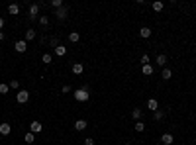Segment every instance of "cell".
<instances>
[{
    "label": "cell",
    "instance_id": "obj_1",
    "mask_svg": "<svg viewBox=\"0 0 196 145\" xmlns=\"http://www.w3.org/2000/svg\"><path fill=\"white\" fill-rule=\"evenodd\" d=\"M88 98H90L88 88H77V90H74V100L77 102H86Z\"/></svg>",
    "mask_w": 196,
    "mask_h": 145
},
{
    "label": "cell",
    "instance_id": "obj_2",
    "mask_svg": "<svg viewBox=\"0 0 196 145\" xmlns=\"http://www.w3.org/2000/svg\"><path fill=\"white\" fill-rule=\"evenodd\" d=\"M16 100H18V104H26V102L30 100V92H27V90H18Z\"/></svg>",
    "mask_w": 196,
    "mask_h": 145
},
{
    "label": "cell",
    "instance_id": "obj_3",
    "mask_svg": "<svg viewBox=\"0 0 196 145\" xmlns=\"http://www.w3.org/2000/svg\"><path fill=\"white\" fill-rule=\"evenodd\" d=\"M14 49H16L18 53H26V51H27V41L26 39L16 41V43H14Z\"/></svg>",
    "mask_w": 196,
    "mask_h": 145
},
{
    "label": "cell",
    "instance_id": "obj_4",
    "mask_svg": "<svg viewBox=\"0 0 196 145\" xmlns=\"http://www.w3.org/2000/svg\"><path fill=\"white\" fill-rule=\"evenodd\" d=\"M41 129H43V125H41V121H37V120H35V121H31V124H30V132L34 133V135H35V133H39Z\"/></svg>",
    "mask_w": 196,
    "mask_h": 145
},
{
    "label": "cell",
    "instance_id": "obj_5",
    "mask_svg": "<svg viewBox=\"0 0 196 145\" xmlns=\"http://www.w3.org/2000/svg\"><path fill=\"white\" fill-rule=\"evenodd\" d=\"M67 6H61V8H57V10H55V16H57V20H65V18H67Z\"/></svg>",
    "mask_w": 196,
    "mask_h": 145
},
{
    "label": "cell",
    "instance_id": "obj_6",
    "mask_svg": "<svg viewBox=\"0 0 196 145\" xmlns=\"http://www.w3.org/2000/svg\"><path fill=\"white\" fill-rule=\"evenodd\" d=\"M86 128H88L86 120H77V121H74V129H77V132H85Z\"/></svg>",
    "mask_w": 196,
    "mask_h": 145
},
{
    "label": "cell",
    "instance_id": "obj_7",
    "mask_svg": "<svg viewBox=\"0 0 196 145\" xmlns=\"http://www.w3.org/2000/svg\"><path fill=\"white\" fill-rule=\"evenodd\" d=\"M10 132H12V125L10 124H0V135H10Z\"/></svg>",
    "mask_w": 196,
    "mask_h": 145
},
{
    "label": "cell",
    "instance_id": "obj_8",
    "mask_svg": "<svg viewBox=\"0 0 196 145\" xmlns=\"http://www.w3.org/2000/svg\"><path fill=\"white\" fill-rule=\"evenodd\" d=\"M172 141H175V137H172L171 133H163V135H161V143H163V145H171Z\"/></svg>",
    "mask_w": 196,
    "mask_h": 145
},
{
    "label": "cell",
    "instance_id": "obj_9",
    "mask_svg": "<svg viewBox=\"0 0 196 145\" xmlns=\"http://www.w3.org/2000/svg\"><path fill=\"white\" fill-rule=\"evenodd\" d=\"M147 110H153V112L159 110V102H157L155 98H149V100H147Z\"/></svg>",
    "mask_w": 196,
    "mask_h": 145
},
{
    "label": "cell",
    "instance_id": "obj_10",
    "mask_svg": "<svg viewBox=\"0 0 196 145\" xmlns=\"http://www.w3.org/2000/svg\"><path fill=\"white\" fill-rule=\"evenodd\" d=\"M141 73L145 74V77H151L153 74V65L149 63V65H141Z\"/></svg>",
    "mask_w": 196,
    "mask_h": 145
},
{
    "label": "cell",
    "instance_id": "obj_11",
    "mask_svg": "<svg viewBox=\"0 0 196 145\" xmlns=\"http://www.w3.org/2000/svg\"><path fill=\"white\" fill-rule=\"evenodd\" d=\"M37 12H39V6H37V4H31L30 6V20H35Z\"/></svg>",
    "mask_w": 196,
    "mask_h": 145
},
{
    "label": "cell",
    "instance_id": "obj_12",
    "mask_svg": "<svg viewBox=\"0 0 196 145\" xmlns=\"http://www.w3.org/2000/svg\"><path fill=\"white\" fill-rule=\"evenodd\" d=\"M139 35H141L143 39H147V37H151V30H149L147 26H143L141 30H139Z\"/></svg>",
    "mask_w": 196,
    "mask_h": 145
},
{
    "label": "cell",
    "instance_id": "obj_13",
    "mask_svg": "<svg viewBox=\"0 0 196 145\" xmlns=\"http://www.w3.org/2000/svg\"><path fill=\"white\" fill-rule=\"evenodd\" d=\"M8 14H12V16L20 14V6H18V4H10V6H8Z\"/></svg>",
    "mask_w": 196,
    "mask_h": 145
},
{
    "label": "cell",
    "instance_id": "obj_14",
    "mask_svg": "<svg viewBox=\"0 0 196 145\" xmlns=\"http://www.w3.org/2000/svg\"><path fill=\"white\" fill-rule=\"evenodd\" d=\"M78 39H81V34H78V31H71V34H69V41H71V43H77Z\"/></svg>",
    "mask_w": 196,
    "mask_h": 145
},
{
    "label": "cell",
    "instance_id": "obj_15",
    "mask_svg": "<svg viewBox=\"0 0 196 145\" xmlns=\"http://www.w3.org/2000/svg\"><path fill=\"white\" fill-rule=\"evenodd\" d=\"M171 77H172V71H171V69H163V71H161V78H163V81H169Z\"/></svg>",
    "mask_w": 196,
    "mask_h": 145
},
{
    "label": "cell",
    "instance_id": "obj_16",
    "mask_svg": "<svg viewBox=\"0 0 196 145\" xmlns=\"http://www.w3.org/2000/svg\"><path fill=\"white\" fill-rule=\"evenodd\" d=\"M82 71H85L82 63H74V65H73V73H74V74H82Z\"/></svg>",
    "mask_w": 196,
    "mask_h": 145
},
{
    "label": "cell",
    "instance_id": "obj_17",
    "mask_svg": "<svg viewBox=\"0 0 196 145\" xmlns=\"http://www.w3.org/2000/svg\"><path fill=\"white\" fill-rule=\"evenodd\" d=\"M157 65H159V67H165L167 65V55H163V53L157 55Z\"/></svg>",
    "mask_w": 196,
    "mask_h": 145
},
{
    "label": "cell",
    "instance_id": "obj_18",
    "mask_svg": "<svg viewBox=\"0 0 196 145\" xmlns=\"http://www.w3.org/2000/svg\"><path fill=\"white\" fill-rule=\"evenodd\" d=\"M55 55H59V57H65V55H67V47H65V45H59V47L55 49Z\"/></svg>",
    "mask_w": 196,
    "mask_h": 145
},
{
    "label": "cell",
    "instance_id": "obj_19",
    "mask_svg": "<svg viewBox=\"0 0 196 145\" xmlns=\"http://www.w3.org/2000/svg\"><path fill=\"white\" fill-rule=\"evenodd\" d=\"M31 39H35V30H26V41H31Z\"/></svg>",
    "mask_w": 196,
    "mask_h": 145
},
{
    "label": "cell",
    "instance_id": "obj_20",
    "mask_svg": "<svg viewBox=\"0 0 196 145\" xmlns=\"http://www.w3.org/2000/svg\"><path fill=\"white\" fill-rule=\"evenodd\" d=\"M24 141H26V143H34V141H35V135L31 133V132H27V133L24 135Z\"/></svg>",
    "mask_w": 196,
    "mask_h": 145
},
{
    "label": "cell",
    "instance_id": "obj_21",
    "mask_svg": "<svg viewBox=\"0 0 196 145\" xmlns=\"http://www.w3.org/2000/svg\"><path fill=\"white\" fill-rule=\"evenodd\" d=\"M163 8H165V4H163L161 0H157V2H153V10H155V12H161Z\"/></svg>",
    "mask_w": 196,
    "mask_h": 145
},
{
    "label": "cell",
    "instance_id": "obj_22",
    "mask_svg": "<svg viewBox=\"0 0 196 145\" xmlns=\"http://www.w3.org/2000/svg\"><path fill=\"white\" fill-rule=\"evenodd\" d=\"M153 118H155L157 121L163 120V118H165V112H163V110H155V112H153Z\"/></svg>",
    "mask_w": 196,
    "mask_h": 145
},
{
    "label": "cell",
    "instance_id": "obj_23",
    "mask_svg": "<svg viewBox=\"0 0 196 145\" xmlns=\"http://www.w3.org/2000/svg\"><path fill=\"white\" fill-rule=\"evenodd\" d=\"M132 118L139 121V118H141V108H135V110L132 112Z\"/></svg>",
    "mask_w": 196,
    "mask_h": 145
},
{
    "label": "cell",
    "instance_id": "obj_24",
    "mask_svg": "<svg viewBox=\"0 0 196 145\" xmlns=\"http://www.w3.org/2000/svg\"><path fill=\"white\" fill-rule=\"evenodd\" d=\"M49 45H51V47H53V49H57V47H59V45H61V43H59V39H57V37H51V39H49Z\"/></svg>",
    "mask_w": 196,
    "mask_h": 145
},
{
    "label": "cell",
    "instance_id": "obj_25",
    "mask_svg": "<svg viewBox=\"0 0 196 145\" xmlns=\"http://www.w3.org/2000/svg\"><path fill=\"white\" fill-rule=\"evenodd\" d=\"M135 132H145V124L143 121H135Z\"/></svg>",
    "mask_w": 196,
    "mask_h": 145
},
{
    "label": "cell",
    "instance_id": "obj_26",
    "mask_svg": "<svg viewBox=\"0 0 196 145\" xmlns=\"http://www.w3.org/2000/svg\"><path fill=\"white\" fill-rule=\"evenodd\" d=\"M51 6H53L55 10H57V8H61V6H63V0H51Z\"/></svg>",
    "mask_w": 196,
    "mask_h": 145
},
{
    "label": "cell",
    "instance_id": "obj_27",
    "mask_svg": "<svg viewBox=\"0 0 196 145\" xmlns=\"http://www.w3.org/2000/svg\"><path fill=\"white\" fill-rule=\"evenodd\" d=\"M8 90H10V85H4L2 82V85H0V94H6Z\"/></svg>",
    "mask_w": 196,
    "mask_h": 145
},
{
    "label": "cell",
    "instance_id": "obj_28",
    "mask_svg": "<svg viewBox=\"0 0 196 145\" xmlns=\"http://www.w3.org/2000/svg\"><path fill=\"white\" fill-rule=\"evenodd\" d=\"M39 24H41V26L45 27V26L49 24V18H47V16H39Z\"/></svg>",
    "mask_w": 196,
    "mask_h": 145
},
{
    "label": "cell",
    "instance_id": "obj_29",
    "mask_svg": "<svg viewBox=\"0 0 196 145\" xmlns=\"http://www.w3.org/2000/svg\"><path fill=\"white\" fill-rule=\"evenodd\" d=\"M41 61L49 65V63H51V55H49V53H43V57H41Z\"/></svg>",
    "mask_w": 196,
    "mask_h": 145
},
{
    "label": "cell",
    "instance_id": "obj_30",
    "mask_svg": "<svg viewBox=\"0 0 196 145\" xmlns=\"http://www.w3.org/2000/svg\"><path fill=\"white\" fill-rule=\"evenodd\" d=\"M10 88H20V82L14 78V81H10Z\"/></svg>",
    "mask_w": 196,
    "mask_h": 145
},
{
    "label": "cell",
    "instance_id": "obj_31",
    "mask_svg": "<svg viewBox=\"0 0 196 145\" xmlns=\"http://www.w3.org/2000/svg\"><path fill=\"white\" fill-rule=\"evenodd\" d=\"M141 63H143V65H149V55H147V53L141 57Z\"/></svg>",
    "mask_w": 196,
    "mask_h": 145
},
{
    "label": "cell",
    "instance_id": "obj_32",
    "mask_svg": "<svg viewBox=\"0 0 196 145\" xmlns=\"http://www.w3.org/2000/svg\"><path fill=\"white\" fill-rule=\"evenodd\" d=\"M85 145H94V139H92V137H86V139H85Z\"/></svg>",
    "mask_w": 196,
    "mask_h": 145
},
{
    "label": "cell",
    "instance_id": "obj_33",
    "mask_svg": "<svg viewBox=\"0 0 196 145\" xmlns=\"http://www.w3.org/2000/svg\"><path fill=\"white\" fill-rule=\"evenodd\" d=\"M61 90L65 92V94H69V92H71V86H69V85H65V86L61 88Z\"/></svg>",
    "mask_w": 196,
    "mask_h": 145
},
{
    "label": "cell",
    "instance_id": "obj_34",
    "mask_svg": "<svg viewBox=\"0 0 196 145\" xmlns=\"http://www.w3.org/2000/svg\"><path fill=\"white\" fill-rule=\"evenodd\" d=\"M2 27H4V18L0 16V31H2Z\"/></svg>",
    "mask_w": 196,
    "mask_h": 145
},
{
    "label": "cell",
    "instance_id": "obj_35",
    "mask_svg": "<svg viewBox=\"0 0 196 145\" xmlns=\"http://www.w3.org/2000/svg\"><path fill=\"white\" fill-rule=\"evenodd\" d=\"M0 41H4V31H0Z\"/></svg>",
    "mask_w": 196,
    "mask_h": 145
},
{
    "label": "cell",
    "instance_id": "obj_36",
    "mask_svg": "<svg viewBox=\"0 0 196 145\" xmlns=\"http://www.w3.org/2000/svg\"><path fill=\"white\" fill-rule=\"evenodd\" d=\"M124 145H132V143H124Z\"/></svg>",
    "mask_w": 196,
    "mask_h": 145
},
{
    "label": "cell",
    "instance_id": "obj_37",
    "mask_svg": "<svg viewBox=\"0 0 196 145\" xmlns=\"http://www.w3.org/2000/svg\"><path fill=\"white\" fill-rule=\"evenodd\" d=\"M100 145H104V143H100Z\"/></svg>",
    "mask_w": 196,
    "mask_h": 145
}]
</instances>
